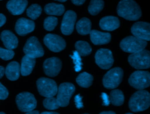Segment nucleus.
Listing matches in <instances>:
<instances>
[{"label":"nucleus","instance_id":"obj_21","mask_svg":"<svg viewBox=\"0 0 150 114\" xmlns=\"http://www.w3.org/2000/svg\"><path fill=\"white\" fill-rule=\"evenodd\" d=\"M36 63V60L34 58H32L27 55H25L21 60V65L20 66L21 73L23 76H27L29 75Z\"/></svg>","mask_w":150,"mask_h":114},{"label":"nucleus","instance_id":"obj_31","mask_svg":"<svg viewBox=\"0 0 150 114\" xmlns=\"http://www.w3.org/2000/svg\"><path fill=\"white\" fill-rule=\"evenodd\" d=\"M57 23L58 19L56 17L48 16L44 20L43 27L47 31H52L57 26Z\"/></svg>","mask_w":150,"mask_h":114},{"label":"nucleus","instance_id":"obj_23","mask_svg":"<svg viewBox=\"0 0 150 114\" xmlns=\"http://www.w3.org/2000/svg\"><path fill=\"white\" fill-rule=\"evenodd\" d=\"M77 32L81 35H87L90 33L91 28V23L89 19L82 18L76 23V26Z\"/></svg>","mask_w":150,"mask_h":114},{"label":"nucleus","instance_id":"obj_24","mask_svg":"<svg viewBox=\"0 0 150 114\" xmlns=\"http://www.w3.org/2000/svg\"><path fill=\"white\" fill-rule=\"evenodd\" d=\"M64 6L63 4L49 3L45 6V13L49 15H62L64 12Z\"/></svg>","mask_w":150,"mask_h":114},{"label":"nucleus","instance_id":"obj_36","mask_svg":"<svg viewBox=\"0 0 150 114\" xmlns=\"http://www.w3.org/2000/svg\"><path fill=\"white\" fill-rule=\"evenodd\" d=\"M101 98L103 99V105L104 106H108L109 105L110 102V99H109V96H108V95L106 93H102L101 94Z\"/></svg>","mask_w":150,"mask_h":114},{"label":"nucleus","instance_id":"obj_16","mask_svg":"<svg viewBox=\"0 0 150 114\" xmlns=\"http://www.w3.org/2000/svg\"><path fill=\"white\" fill-rule=\"evenodd\" d=\"M35 27V22L30 19L21 18L16 22L15 29L18 34L24 36L34 30Z\"/></svg>","mask_w":150,"mask_h":114},{"label":"nucleus","instance_id":"obj_5","mask_svg":"<svg viewBox=\"0 0 150 114\" xmlns=\"http://www.w3.org/2000/svg\"><path fill=\"white\" fill-rule=\"evenodd\" d=\"M128 82L135 89H144L150 85V74L147 71H135L130 75Z\"/></svg>","mask_w":150,"mask_h":114},{"label":"nucleus","instance_id":"obj_29","mask_svg":"<svg viewBox=\"0 0 150 114\" xmlns=\"http://www.w3.org/2000/svg\"><path fill=\"white\" fill-rule=\"evenodd\" d=\"M42 13L41 6L36 4L31 5L26 10V15L32 20L36 19Z\"/></svg>","mask_w":150,"mask_h":114},{"label":"nucleus","instance_id":"obj_12","mask_svg":"<svg viewBox=\"0 0 150 114\" xmlns=\"http://www.w3.org/2000/svg\"><path fill=\"white\" fill-rule=\"evenodd\" d=\"M43 42L45 46L53 52H59L64 50L66 46L64 40L55 34H47L43 38Z\"/></svg>","mask_w":150,"mask_h":114},{"label":"nucleus","instance_id":"obj_14","mask_svg":"<svg viewBox=\"0 0 150 114\" xmlns=\"http://www.w3.org/2000/svg\"><path fill=\"white\" fill-rule=\"evenodd\" d=\"M43 68L46 75L51 77H56L61 70L62 61L55 57L47 58L43 63Z\"/></svg>","mask_w":150,"mask_h":114},{"label":"nucleus","instance_id":"obj_8","mask_svg":"<svg viewBox=\"0 0 150 114\" xmlns=\"http://www.w3.org/2000/svg\"><path fill=\"white\" fill-rule=\"evenodd\" d=\"M16 103L18 109L25 113L35 109L37 105V101L34 95L28 92H23L18 94L16 96Z\"/></svg>","mask_w":150,"mask_h":114},{"label":"nucleus","instance_id":"obj_26","mask_svg":"<svg viewBox=\"0 0 150 114\" xmlns=\"http://www.w3.org/2000/svg\"><path fill=\"white\" fill-rule=\"evenodd\" d=\"M93 80V77L92 75L87 73V72H83L80 73L76 78V82L81 87L88 88L91 85Z\"/></svg>","mask_w":150,"mask_h":114},{"label":"nucleus","instance_id":"obj_40","mask_svg":"<svg viewBox=\"0 0 150 114\" xmlns=\"http://www.w3.org/2000/svg\"><path fill=\"white\" fill-rule=\"evenodd\" d=\"M26 113H27V114H39V111L38 110L33 109L32 110H30L29 112H26Z\"/></svg>","mask_w":150,"mask_h":114},{"label":"nucleus","instance_id":"obj_30","mask_svg":"<svg viewBox=\"0 0 150 114\" xmlns=\"http://www.w3.org/2000/svg\"><path fill=\"white\" fill-rule=\"evenodd\" d=\"M43 105L45 108L50 110H56L60 107L56 98L53 96L46 97L43 101Z\"/></svg>","mask_w":150,"mask_h":114},{"label":"nucleus","instance_id":"obj_20","mask_svg":"<svg viewBox=\"0 0 150 114\" xmlns=\"http://www.w3.org/2000/svg\"><path fill=\"white\" fill-rule=\"evenodd\" d=\"M0 37L6 49L13 50L17 47L18 44V38L10 30H5L2 31Z\"/></svg>","mask_w":150,"mask_h":114},{"label":"nucleus","instance_id":"obj_42","mask_svg":"<svg viewBox=\"0 0 150 114\" xmlns=\"http://www.w3.org/2000/svg\"><path fill=\"white\" fill-rule=\"evenodd\" d=\"M58 113H57V112H53V111H50V112L45 111V112H42V114H58Z\"/></svg>","mask_w":150,"mask_h":114},{"label":"nucleus","instance_id":"obj_1","mask_svg":"<svg viewBox=\"0 0 150 114\" xmlns=\"http://www.w3.org/2000/svg\"><path fill=\"white\" fill-rule=\"evenodd\" d=\"M118 15L128 20L135 21L142 15L141 8L134 0H121L117 8Z\"/></svg>","mask_w":150,"mask_h":114},{"label":"nucleus","instance_id":"obj_28","mask_svg":"<svg viewBox=\"0 0 150 114\" xmlns=\"http://www.w3.org/2000/svg\"><path fill=\"white\" fill-rule=\"evenodd\" d=\"M104 5L103 0H91L88 8V12L91 15H96L102 11Z\"/></svg>","mask_w":150,"mask_h":114},{"label":"nucleus","instance_id":"obj_22","mask_svg":"<svg viewBox=\"0 0 150 114\" xmlns=\"http://www.w3.org/2000/svg\"><path fill=\"white\" fill-rule=\"evenodd\" d=\"M21 68L19 64L16 61L9 63L5 69V74L8 79L11 81H15L19 77Z\"/></svg>","mask_w":150,"mask_h":114},{"label":"nucleus","instance_id":"obj_35","mask_svg":"<svg viewBox=\"0 0 150 114\" xmlns=\"http://www.w3.org/2000/svg\"><path fill=\"white\" fill-rule=\"evenodd\" d=\"M74 102L77 108L81 109L83 108V103L82 102V96L80 94H77L75 96Z\"/></svg>","mask_w":150,"mask_h":114},{"label":"nucleus","instance_id":"obj_7","mask_svg":"<svg viewBox=\"0 0 150 114\" xmlns=\"http://www.w3.org/2000/svg\"><path fill=\"white\" fill-rule=\"evenodd\" d=\"M36 85L39 93L43 96H54L57 94V85L52 79L41 77L37 80Z\"/></svg>","mask_w":150,"mask_h":114},{"label":"nucleus","instance_id":"obj_10","mask_svg":"<svg viewBox=\"0 0 150 114\" xmlns=\"http://www.w3.org/2000/svg\"><path fill=\"white\" fill-rule=\"evenodd\" d=\"M23 50L25 55L34 58L41 57L44 55L43 49L38 38L35 36L30 37L27 40Z\"/></svg>","mask_w":150,"mask_h":114},{"label":"nucleus","instance_id":"obj_38","mask_svg":"<svg viewBox=\"0 0 150 114\" xmlns=\"http://www.w3.org/2000/svg\"><path fill=\"white\" fill-rule=\"evenodd\" d=\"M72 3L76 5H81L83 4L86 0H71Z\"/></svg>","mask_w":150,"mask_h":114},{"label":"nucleus","instance_id":"obj_9","mask_svg":"<svg viewBox=\"0 0 150 114\" xmlns=\"http://www.w3.org/2000/svg\"><path fill=\"white\" fill-rule=\"evenodd\" d=\"M74 85L70 82H63L57 87V101L61 107H66L69 103V101L75 91Z\"/></svg>","mask_w":150,"mask_h":114},{"label":"nucleus","instance_id":"obj_15","mask_svg":"<svg viewBox=\"0 0 150 114\" xmlns=\"http://www.w3.org/2000/svg\"><path fill=\"white\" fill-rule=\"evenodd\" d=\"M76 19L77 15L74 11L69 10L64 13L60 27L62 33L63 34L70 35L72 33Z\"/></svg>","mask_w":150,"mask_h":114},{"label":"nucleus","instance_id":"obj_44","mask_svg":"<svg viewBox=\"0 0 150 114\" xmlns=\"http://www.w3.org/2000/svg\"><path fill=\"white\" fill-rule=\"evenodd\" d=\"M0 114H5V112H0Z\"/></svg>","mask_w":150,"mask_h":114},{"label":"nucleus","instance_id":"obj_39","mask_svg":"<svg viewBox=\"0 0 150 114\" xmlns=\"http://www.w3.org/2000/svg\"><path fill=\"white\" fill-rule=\"evenodd\" d=\"M5 74V68L3 66L0 65V79L4 76Z\"/></svg>","mask_w":150,"mask_h":114},{"label":"nucleus","instance_id":"obj_43","mask_svg":"<svg viewBox=\"0 0 150 114\" xmlns=\"http://www.w3.org/2000/svg\"><path fill=\"white\" fill-rule=\"evenodd\" d=\"M55 1H59V2H66L67 0H55Z\"/></svg>","mask_w":150,"mask_h":114},{"label":"nucleus","instance_id":"obj_6","mask_svg":"<svg viewBox=\"0 0 150 114\" xmlns=\"http://www.w3.org/2000/svg\"><path fill=\"white\" fill-rule=\"evenodd\" d=\"M123 77V70L120 67H115L110 70L103 77V84L107 89L117 88Z\"/></svg>","mask_w":150,"mask_h":114},{"label":"nucleus","instance_id":"obj_19","mask_svg":"<svg viewBox=\"0 0 150 114\" xmlns=\"http://www.w3.org/2000/svg\"><path fill=\"white\" fill-rule=\"evenodd\" d=\"M120 20L117 17L107 16L101 18L99 22L101 29L107 31H113L120 26Z\"/></svg>","mask_w":150,"mask_h":114},{"label":"nucleus","instance_id":"obj_4","mask_svg":"<svg viewBox=\"0 0 150 114\" xmlns=\"http://www.w3.org/2000/svg\"><path fill=\"white\" fill-rule=\"evenodd\" d=\"M147 42L134 36H128L123 39L120 44L121 49L125 52L133 53L141 51L146 47Z\"/></svg>","mask_w":150,"mask_h":114},{"label":"nucleus","instance_id":"obj_41","mask_svg":"<svg viewBox=\"0 0 150 114\" xmlns=\"http://www.w3.org/2000/svg\"><path fill=\"white\" fill-rule=\"evenodd\" d=\"M101 114H115V113L112 110L110 111H103L100 113Z\"/></svg>","mask_w":150,"mask_h":114},{"label":"nucleus","instance_id":"obj_2","mask_svg":"<svg viewBox=\"0 0 150 114\" xmlns=\"http://www.w3.org/2000/svg\"><path fill=\"white\" fill-rule=\"evenodd\" d=\"M150 105V94L148 91L139 89L132 94L128 106L131 111L138 112L147 109Z\"/></svg>","mask_w":150,"mask_h":114},{"label":"nucleus","instance_id":"obj_3","mask_svg":"<svg viewBox=\"0 0 150 114\" xmlns=\"http://www.w3.org/2000/svg\"><path fill=\"white\" fill-rule=\"evenodd\" d=\"M129 64L136 69H146L150 67V53L147 50L131 53L128 57Z\"/></svg>","mask_w":150,"mask_h":114},{"label":"nucleus","instance_id":"obj_17","mask_svg":"<svg viewBox=\"0 0 150 114\" xmlns=\"http://www.w3.org/2000/svg\"><path fill=\"white\" fill-rule=\"evenodd\" d=\"M90 37L91 42L95 45H103L108 43L111 39L110 33L97 30H91Z\"/></svg>","mask_w":150,"mask_h":114},{"label":"nucleus","instance_id":"obj_45","mask_svg":"<svg viewBox=\"0 0 150 114\" xmlns=\"http://www.w3.org/2000/svg\"><path fill=\"white\" fill-rule=\"evenodd\" d=\"M0 1H1V0H0Z\"/></svg>","mask_w":150,"mask_h":114},{"label":"nucleus","instance_id":"obj_32","mask_svg":"<svg viewBox=\"0 0 150 114\" xmlns=\"http://www.w3.org/2000/svg\"><path fill=\"white\" fill-rule=\"evenodd\" d=\"M70 57L73 59V63L74 64V70L76 72H79L81 71L82 68V63H81V58L80 57V56L79 54L77 51H73V55H70Z\"/></svg>","mask_w":150,"mask_h":114},{"label":"nucleus","instance_id":"obj_37","mask_svg":"<svg viewBox=\"0 0 150 114\" xmlns=\"http://www.w3.org/2000/svg\"><path fill=\"white\" fill-rule=\"evenodd\" d=\"M6 22V17L2 13H0V27Z\"/></svg>","mask_w":150,"mask_h":114},{"label":"nucleus","instance_id":"obj_13","mask_svg":"<svg viewBox=\"0 0 150 114\" xmlns=\"http://www.w3.org/2000/svg\"><path fill=\"white\" fill-rule=\"evenodd\" d=\"M132 34L136 37L145 41L150 40V24L146 22H137L131 28Z\"/></svg>","mask_w":150,"mask_h":114},{"label":"nucleus","instance_id":"obj_34","mask_svg":"<svg viewBox=\"0 0 150 114\" xmlns=\"http://www.w3.org/2000/svg\"><path fill=\"white\" fill-rule=\"evenodd\" d=\"M9 95L7 88L0 82V100L5 99Z\"/></svg>","mask_w":150,"mask_h":114},{"label":"nucleus","instance_id":"obj_11","mask_svg":"<svg viewBox=\"0 0 150 114\" xmlns=\"http://www.w3.org/2000/svg\"><path fill=\"white\" fill-rule=\"evenodd\" d=\"M96 63L102 69L110 68L114 63V58L111 51L107 49H100L95 54Z\"/></svg>","mask_w":150,"mask_h":114},{"label":"nucleus","instance_id":"obj_33","mask_svg":"<svg viewBox=\"0 0 150 114\" xmlns=\"http://www.w3.org/2000/svg\"><path fill=\"white\" fill-rule=\"evenodd\" d=\"M15 55V53L12 50L5 49L0 47V58L4 60H9L12 59Z\"/></svg>","mask_w":150,"mask_h":114},{"label":"nucleus","instance_id":"obj_27","mask_svg":"<svg viewBox=\"0 0 150 114\" xmlns=\"http://www.w3.org/2000/svg\"><path fill=\"white\" fill-rule=\"evenodd\" d=\"M75 48L80 56H87L89 55L92 51L90 45L85 41L79 40L76 42Z\"/></svg>","mask_w":150,"mask_h":114},{"label":"nucleus","instance_id":"obj_18","mask_svg":"<svg viewBox=\"0 0 150 114\" xmlns=\"http://www.w3.org/2000/svg\"><path fill=\"white\" fill-rule=\"evenodd\" d=\"M27 0H9L6 4L8 11L13 15L22 14L28 5Z\"/></svg>","mask_w":150,"mask_h":114},{"label":"nucleus","instance_id":"obj_25","mask_svg":"<svg viewBox=\"0 0 150 114\" xmlns=\"http://www.w3.org/2000/svg\"><path fill=\"white\" fill-rule=\"evenodd\" d=\"M110 102L114 106H121L124 102L123 92L120 89H114L110 92L109 96Z\"/></svg>","mask_w":150,"mask_h":114}]
</instances>
